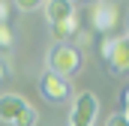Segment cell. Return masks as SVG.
Here are the masks:
<instances>
[{
    "label": "cell",
    "mask_w": 129,
    "mask_h": 126,
    "mask_svg": "<svg viewBox=\"0 0 129 126\" xmlns=\"http://www.w3.org/2000/svg\"><path fill=\"white\" fill-rule=\"evenodd\" d=\"M81 66H84L81 48H75V45H69V42H66V45H54V48L48 51V72L57 75V78H63V81H69L72 75H78Z\"/></svg>",
    "instance_id": "6da1fadb"
},
{
    "label": "cell",
    "mask_w": 129,
    "mask_h": 126,
    "mask_svg": "<svg viewBox=\"0 0 129 126\" xmlns=\"http://www.w3.org/2000/svg\"><path fill=\"white\" fill-rule=\"evenodd\" d=\"M99 114V99L90 90H84V93L75 96V102H72V114H69V126H93Z\"/></svg>",
    "instance_id": "7a4b0ae2"
},
{
    "label": "cell",
    "mask_w": 129,
    "mask_h": 126,
    "mask_svg": "<svg viewBox=\"0 0 129 126\" xmlns=\"http://www.w3.org/2000/svg\"><path fill=\"white\" fill-rule=\"evenodd\" d=\"M90 24H93V30H99V33L114 30V24H117V6H114V3H93V9H90Z\"/></svg>",
    "instance_id": "3957f363"
},
{
    "label": "cell",
    "mask_w": 129,
    "mask_h": 126,
    "mask_svg": "<svg viewBox=\"0 0 129 126\" xmlns=\"http://www.w3.org/2000/svg\"><path fill=\"white\" fill-rule=\"evenodd\" d=\"M39 93L45 96L48 102H66V96H69V81L51 75V72H45V75L39 78Z\"/></svg>",
    "instance_id": "277c9868"
},
{
    "label": "cell",
    "mask_w": 129,
    "mask_h": 126,
    "mask_svg": "<svg viewBox=\"0 0 129 126\" xmlns=\"http://www.w3.org/2000/svg\"><path fill=\"white\" fill-rule=\"evenodd\" d=\"M24 108H27L24 96H18V93H3V96H0V120H3V123L12 126L18 117H21Z\"/></svg>",
    "instance_id": "5b68a950"
},
{
    "label": "cell",
    "mask_w": 129,
    "mask_h": 126,
    "mask_svg": "<svg viewBox=\"0 0 129 126\" xmlns=\"http://www.w3.org/2000/svg\"><path fill=\"white\" fill-rule=\"evenodd\" d=\"M108 69L111 72H129V33L114 39V48L108 54Z\"/></svg>",
    "instance_id": "8992f818"
},
{
    "label": "cell",
    "mask_w": 129,
    "mask_h": 126,
    "mask_svg": "<svg viewBox=\"0 0 129 126\" xmlns=\"http://www.w3.org/2000/svg\"><path fill=\"white\" fill-rule=\"evenodd\" d=\"M42 9H45V18L51 24H60V21L75 15V3H69V0H48Z\"/></svg>",
    "instance_id": "52a82bcc"
},
{
    "label": "cell",
    "mask_w": 129,
    "mask_h": 126,
    "mask_svg": "<svg viewBox=\"0 0 129 126\" xmlns=\"http://www.w3.org/2000/svg\"><path fill=\"white\" fill-rule=\"evenodd\" d=\"M78 33V15H72V18H66L60 24H51V36H54V45H66L72 36Z\"/></svg>",
    "instance_id": "ba28073f"
},
{
    "label": "cell",
    "mask_w": 129,
    "mask_h": 126,
    "mask_svg": "<svg viewBox=\"0 0 129 126\" xmlns=\"http://www.w3.org/2000/svg\"><path fill=\"white\" fill-rule=\"evenodd\" d=\"M36 120H39V114H36V108H30V105H27V108L21 111V117H18V120H15L12 126H36Z\"/></svg>",
    "instance_id": "9c48e42d"
},
{
    "label": "cell",
    "mask_w": 129,
    "mask_h": 126,
    "mask_svg": "<svg viewBox=\"0 0 129 126\" xmlns=\"http://www.w3.org/2000/svg\"><path fill=\"white\" fill-rule=\"evenodd\" d=\"M15 45V36L9 30V24H0V51H9Z\"/></svg>",
    "instance_id": "30bf717a"
},
{
    "label": "cell",
    "mask_w": 129,
    "mask_h": 126,
    "mask_svg": "<svg viewBox=\"0 0 129 126\" xmlns=\"http://www.w3.org/2000/svg\"><path fill=\"white\" fill-rule=\"evenodd\" d=\"M15 6H18L21 12H36V9H42L45 3H42V0H18Z\"/></svg>",
    "instance_id": "8fae6325"
},
{
    "label": "cell",
    "mask_w": 129,
    "mask_h": 126,
    "mask_svg": "<svg viewBox=\"0 0 129 126\" xmlns=\"http://www.w3.org/2000/svg\"><path fill=\"white\" fill-rule=\"evenodd\" d=\"M105 126H129V123H126V117H123V114L117 111V114H111V117L105 120Z\"/></svg>",
    "instance_id": "7c38bea8"
},
{
    "label": "cell",
    "mask_w": 129,
    "mask_h": 126,
    "mask_svg": "<svg viewBox=\"0 0 129 126\" xmlns=\"http://www.w3.org/2000/svg\"><path fill=\"white\" fill-rule=\"evenodd\" d=\"M9 12H12V3H3V0H0V24H6Z\"/></svg>",
    "instance_id": "4fadbf2b"
},
{
    "label": "cell",
    "mask_w": 129,
    "mask_h": 126,
    "mask_svg": "<svg viewBox=\"0 0 129 126\" xmlns=\"http://www.w3.org/2000/svg\"><path fill=\"white\" fill-rule=\"evenodd\" d=\"M111 48H114V39H111V36H108V39H102V57H105V60H108Z\"/></svg>",
    "instance_id": "5bb4252c"
},
{
    "label": "cell",
    "mask_w": 129,
    "mask_h": 126,
    "mask_svg": "<svg viewBox=\"0 0 129 126\" xmlns=\"http://www.w3.org/2000/svg\"><path fill=\"white\" fill-rule=\"evenodd\" d=\"M6 78H9V69H6V63L0 60V81H6Z\"/></svg>",
    "instance_id": "9a60e30c"
},
{
    "label": "cell",
    "mask_w": 129,
    "mask_h": 126,
    "mask_svg": "<svg viewBox=\"0 0 129 126\" xmlns=\"http://www.w3.org/2000/svg\"><path fill=\"white\" fill-rule=\"evenodd\" d=\"M120 114H123V117H126V123H129V105H126V108H123V111H120Z\"/></svg>",
    "instance_id": "2e32d148"
},
{
    "label": "cell",
    "mask_w": 129,
    "mask_h": 126,
    "mask_svg": "<svg viewBox=\"0 0 129 126\" xmlns=\"http://www.w3.org/2000/svg\"><path fill=\"white\" fill-rule=\"evenodd\" d=\"M123 102H126V105H129V87H126V90H123Z\"/></svg>",
    "instance_id": "e0dca14e"
}]
</instances>
